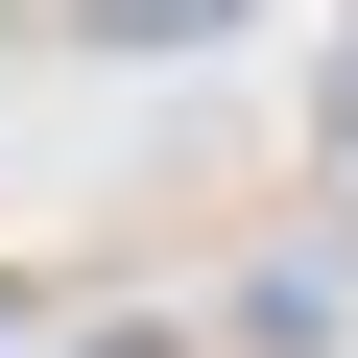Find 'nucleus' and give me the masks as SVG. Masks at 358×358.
Returning <instances> with one entry per match:
<instances>
[{
  "label": "nucleus",
  "instance_id": "nucleus-1",
  "mask_svg": "<svg viewBox=\"0 0 358 358\" xmlns=\"http://www.w3.org/2000/svg\"><path fill=\"white\" fill-rule=\"evenodd\" d=\"M334 310H358V263H263V287H239V334H263V358H334Z\"/></svg>",
  "mask_w": 358,
  "mask_h": 358
},
{
  "label": "nucleus",
  "instance_id": "nucleus-2",
  "mask_svg": "<svg viewBox=\"0 0 358 358\" xmlns=\"http://www.w3.org/2000/svg\"><path fill=\"white\" fill-rule=\"evenodd\" d=\"M239 0H96V48H215Z\"/></svg>",
  "mask_w": 358,
  "mask_h": 358
},
{
  "label": "nucleus",
  "instance_id": "nucleus-3",
  "mask_svg": "<svg viewBox=\"0 0 358 358\" xmlns=\"http://www.w3.org/2000/svg\"><path fill=\"white\" fill-rule=\"evenodd\" d=\"M310 143H334V167H358V24H334V72H310Z\"/></svg>",
  "mask_w": 358,
  "mask_h": 358
},
{
  "label": "nucleus",
  "instance_id": "nucleus-4",
  "mask_svg": "<svg viewBox=\"0 0 358 358\" xmlns=\"http://www.w3.org/2000/svg\"><path fill=\"white\" fill-rule=\"evenodd\" d=\"M96 358H167V334H96Z\"/></svg>",
  "mask_w": 358,
  "mask_h": 358
},
{
  "label": "nucleus",
  "instance_id": "nucleus-5",
  "mask_svg": "<svg viewBox=\"0 0 358 358\" xmlns=\"http://www.w3.org/2000/svg\"><path fill=\"white\" fill-rule=\"evenodd\" d=\"M0 334H24V287H0Z\"/></svg>",
  "mask_w": 358,
  "mask_h": 358
}]
</instances>
